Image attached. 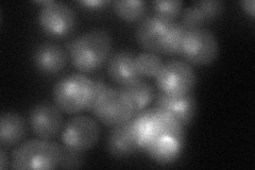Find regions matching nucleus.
<instances>
[{"instance_id": "f257e3e1", "label": "nucleus", "mask_w": 255, "mask_h": 170, "mask_svg": "<svg viewBox=\"0 0 255 170\" xmlns=\"http://www.w3.org/2000/svg\"><path fill=\"white\" fill-rule=\"evenodd\" d=\"M112 37L107 31L94 29L71 42L69 55L74 66L81 72H93L111 56Z\"/></svg>"}, {"instance_id": "f03ea898", "label": "nucleus", "mask_w": 255, "mask_h": 170, "mask_svg": "<svg viewBox=\"0 0 255 170\" xmlns=\"http://www.w3.org/2000/svg\"><path fill=\"white\" fill-rule=\"evenodd\" d=\"M53 100L67 114L92 111L95 103V83L83 74H71L60 79L53 87Z\"/></svg>"}, {"instance_id": "7ed1b4c3", "label": "nucleus", "mask_w": 255, "mask_h": 170, "mask_svg": "<svg viewBox=\"0 0 255 170\" xmlns=\"http://www.w3.org/2000/svg\"><path fill=\"white\" fill-rule=\"evenodd\" d=\"M62 160V146L49 140H29L12 153V169H55Z\"/></svg>"}, {"instance_id": "20e7f679", "label": "nucleus", "mask_w": 255, "mask_h": 170, "mask_svg": "<svg viewBox=\"0 0 255 170\" xmlns=\"http://www.w3.org/2000/svg\"><path fill=\"white\" fill-rule=\"evenodd\" d=\"M91 112L109 127L127 123L135 116L129 97L121 88L112 87L100 94Z\"/></svg>"}, {"instance_id": "39448f33", "label": "nucleus", "mask_w": 255, "mask_h": 170, "mask_svg": "<svg viewBox=\"0 0 255 170\" xmlns=\"http://www.w3.org/2000/svg\"><path fill=\"white\" fill-rule=\"evenodd\" d=\"M219 44L212 31L205 28L187 30L183 38L181 55L197 66L209 65L218 56Z\"/></svg>"}, {"instance_id": "423d86ee", "label": "nucleus", "mask_w": 255, "mask_h": 170, "mask_svg": "<svg viewBox=\"0 0 255 170\" xmlns=\"http://www.w3.org/2000/svg\"><path fill=\"white\" fill-rule=\"evenodd\" d=\"M196 72L187 62L172 60L163 64L155 77V83L166 95L180 96L189 93L196 85Z\"/></svg>"}, {"instance_id": "0eeeda50", "label": "nucleus", "mask_w": 255, "mask_h": 170, "mask_svg": "<svg viewBox=\"0 0 255 170\" xmlns=\"http://www.w3.org/2000/svg\"><path fill=\"white\" fill-rule=\"evenodd\" d=\"M38 25L48 36L64 38L73 33L77 17L71 7L60 1H51L42 6L37 15Z\"/></svg>"}, {"instance_id": "6e6552de", "label": "nucleus", "mask_w": 255, "mask_h": 170, "mask_svg": "<svg viewBox=\"0 0 255 170\" xmlns=\"http://www.w3.org/2000/svg\"><path fill=\"white\" fill-rule=\"evenodd\" d=\"M100 128L97 121L89 116L71 118L63 128L61 140L63 146L76 151L85 152L98 143Z\"/></svg>"}, {"instance_id": "1a4fd4ad", "label": "nucleus", "mask_w": 255, "mask_h": 170, "mask_svg": "<svg viewBox=\"0 0 255 170\" xmlns=\"http://www.w3.org/2000/svg\"><path fill=\"white\" fill-rule=\"evenodd\" d=\"M29 124L39 139L51 140L60 133L63 126L61 110L49 102L38 103L30 111Z\"/></svg>"}, {"instance_id": "9d476101", "label": "nucleus", "mask_w": 255, "mask_h": 170, "mask_svg": "<svg viewBox=\"0 0 255 170\" xmlns=\"http://www.w3.org/2000/svg\"><path fill=\"white\" fill-rule=\"evenodd\" d=\"M172 20L166 19L157 14L146 16L137 26L135 37L139 46L149 52L161 51V45Z\"/></svg>"}, {"instance_id": "9b49d317", "label": "nucleus", "mask_w": 255, "mask_h": 170, "mask_svg": "<svg viewBox=\"0 0 255 170\" xmlns=\"http://www.w3.org/2000/svg\"><path fill=\"white\" fill-rule=\"evenodd\" d=\"M154 107L169 112L183 126L187 127L194 120L197 113V100L190 92L180 96H170L158 92Z\"/></svg>"}, {"instance_id": "f8f14e48", "label": "nucleus", "mask_w": 255, "mask_h": 170, "mask_svg": "<svg viewBox=\"0 0 255 170\" xmlns=\"http://www.w3.org/2000/svg\"><path fill=\"white\" fill-rule=\"evenodd\" d=\"M225 11V3L217 0H200L185 7L181 23L187 30L202 28L203 25L218 18Z\"/></svg>"}, {"instance_id": "ddd939ff", "label": "nucleus", "mask_w": 255, "mask_h": 170, "mask_svg": "<svg viewBox=\"0 0 255 170\" xmlns=\"http://www.w3.org/2000/svg\"><path fill=\"white\" fill-rule=\"evenodd\" d=\"M185 135L168 132L159 133L146 150L148 156L161 165H169L177 161L184 147Z\"/></svg>"}, {"instance_id": "4468645a", "label": "nucleus", "mask_w": 255, "mask_h": 170, "mask_svg": "<svg viewBox=\"0 0 255 170\" xmlns=\"http://www.w3.org/2000/svg\"><path fill=\"white\" fill-rule=\"evenodd\" d=\"M107 150L111 157L116 159L131 157L139 150L133 133L132 119L111 128L107 139Z\"/></svg>"}, {"instance_id": "2eb2a0df", "label": "nucleus", "mask_w": 255, "mask_h": 170, "mask_svg": "<svg viewBox=\"0 0 255 170\" xmlns=\"http://www.w3.org/2000/svg\"><path fill=\"white\" fill-rule=\"evenodd\" d=\"M32 60L39 72L44 75H57L65 68L67 54L61 46L45 42L35 48Z\"/></svg>"}, {"instance_id": "dca6fc26", "label": "nucleus", "mask_w": 255, "mask_h": 170, "mask_svg": "<svg viewBox=\"0 0 255 170\" xmlns=\"http://www.w3.org/2000/svg\"><path fill=\"white\" fill-rule=\"evenodd\" d=\"M107 69L111 80L119 86L128 85L140 79L135 64V56L128 50L112 53L108 60Z\"/></svg>"}, {"instance_id": "f3484780", "label": "nucleus", "mask_w": 255, "mask_h": 170, "mask_svg": "<svg viewBox=\"0 0 255 170\" xmlns=\"http://www.w3.org/2000/svg\"><path fill=\"white\" fill-rule=\"evenodd\" d=\"M132 124L135 141L141 150H147L151 143L162 132L154 108L137 113L132 118Z\"/></svg>"}, {"instance_id": "a211bd4d", "label": "nucleus", "mask_w": 255, "mask_h": 170, "mask_svg": "<svg viewBox=\"0 0 255 170\" xmlns=\"http://www.w3.org/2000/svg\"><path fill=\"white\" fill-rule=\"evenodd\" d=\"M26 123L14 112L3 113L0 117V144L1 147H12L19 143L26 134Z\"/></svg>"}, {"instance_id": "6ab92c4d", "label": "nucleus", "mask_w": 255, "mask_h": 170, "mask_svg": "<svg viewBox=\"0 0 255 170\" xmlns=\"http://www.w3.org/2000/svg\"><path fill=\"white\" fill-rule=\"evenodd\" d=\"M119 88L129 97L133 105L135 115L145 110L152 102L155 95L153 87L141 79L134 81V82L128 85L121 86Z\"/></svg>"}, {"instance_id": "aec40b11", "label": "nucleus", "mask_w": 255, "mask_h": 170, "mask_svg": "<svg viewBox=\"0 0 255 170\" xmlns=\"http://www.w3.org/2000/svg\"><path fill=\"white\" fill-rule=\"evenodd\" d=\"M187 32V29L180 21H172L167 30L161 45V51L166 55H178L181 54V47Z\"/></svg>"}, {"instance_id": "412c9836", "label": "nucleus", "mask_w": 255, "mask_h": 170, "mask_svg": "<svg viewBox=\"0 0 255 170\" xmlns=\"http://www.w3.org/2000/svg\"><path fill=\"white\" fill-rule=\"evenodd\" d=\"M115 13L126 21H136L143 17L146 14L148 4L140 0H118L112 2Z\"/></svg>"}, {"instance_id": "4be33fe9", "label": "nucleus", "mask_w": 255, "mask_h": 170, "mask_svg": "<svg viewBox=\"0 0 255 170\" xmlns=\"http://www.w3.org/2000/svg\"><path fill=\"white\" fill-rule=\"evenodd\" d=\"M135 64L140 77L155 78L163 66V61L154 52H141L135 56Z\"/></svg>"}, {"instance_id": "5701e85b", "label": "nucleus", "mask_w": 255, "mask_h": 170, "mask_svg": "<svg viewBox=\"0 0 255 170\" xmlns=\"http://www.w3.org/2000/svg\"><path fill=\"white\" fill-rule=\"evenodd\" d=\"M152 5L154 7L155 14L162 16V17L174 21V18L181 13L183 2L181 0H170V1H162L157 0L153 1Z\"/></svg>"}, {"instance_id": "b1692460", "label": "nucleus", "mask_w": 255, "mask_h": 170, "mask_svg": "<svg viewBox=\"0 0 255 170\" xmlns=\"http://www.w3.org/2000/svg\"><path fill=\"white\" fill-rule=\"evenodd\" d=\"M84 163V155L62 146V160L59 168H80Z\"/></svg>"}, {"instance_id": "393cba45", "label": "nucleus", "mask_w": 255, "mask_h": 170, "mask_svg": "<svg viewBox=\"0 0 255 170\" xmlns=\"http://www.w3.org/2000/svg\"><path fill=\"white\" fill-rule=\"evenodd\" d=\"M110 3L111 2L108 1V0H82V1H79V4H81L84 7H87V9H92V10L102 9L103 6H106Z\"/></svg>"}, {"instance_id": "a878e982", "label": "nucleus", "mask_w": 255, "mask_h": 170, "mask_svg": "<svg viewBox=\"0 0 255 170\" xmlns=\"http://www.w3.org/2000/svg\"><path fill=\"white\" fill-rule=\"evenodd\" d=\"M241 5L243 7V10L247 13L249 14L252 18H254V5L255 2L253 0H244V1L241 2Z\"/></svg>"}, {"instance_id": "bb28decb", "label": "nucleus", "mask_w": 255, "mask_h": 170, "mask_svg": "<svg viewBox=\"0 0 255 170\" xmlns=\"http://www.w3.org/2000/svg\"><path fill=\"white\" fill-rule=\"evenodd\" d=\"M9 164V159L6 157V152L4 151V147L0 149V168L5 169L6 165Z\"/></svg>"}]
</instances>
